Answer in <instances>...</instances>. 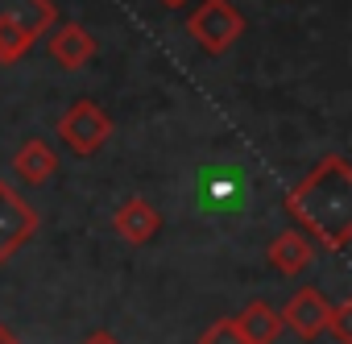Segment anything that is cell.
<instances>
[{
	"mask_svg": "<svg viewBox=\"0 0 352 344\" xmlns=\"http://www.w3.org/2000/svg\"><path fill=\"white\" fill-rule=\"evenodd\" d=\"M282 208L331 253L352 241V166L340 153H327L319 166L286 191Z\"/></svg>",
	"mask_w": 352,
	"mask_h": 344,
	"instance_id": "cell-1",
	"label": "cell"
},
{
	"mask_svg": "<svg viewBox=\"0 0 352 344\" xmlns=\"http://www.w3.org/2000/svg\"><path fill=\"white\" fill-rule=\"evenodd\" d=\"M54 30L50 0H0V63H17Z\"/></svg>",
	"mask_w": 352,
	"mask_h": 344,
	"instance_id": "cell-2",
	"label": "cell"
},
{
	"mask_svg": "<svg viewBox=\"0 0 352 344\" xmlns=\"http://www.w3.org/2000/svg\"><path fill=\"white\" fill-rule=\"evenodd\" d=\"M187 34L208 54H224L245 34V17H241V9L232 5V0H204V5L187 17Z\"/></svg>",
	"mask_w": 352,
	"mask_h": 344,
	"instance_id": "cell-3",
	"label": "cell"
},
{
	"mask_svg": "<svg viewBox=\"0 0 352 344\" xmlns=\"http://www.w3.org/2000/svg\"><path fill=\"white\" fill-rule=\"evenodd\" d=\"M108 137H112V120L96 100H75L58 120V141H67V149L79 158H91Z\"/></svg>",
	"mask_w": 352,
	"mask_h": 344,
	"instance_id": "cell-4",
	"label": "cell"
},
{
	"mask_svg": "<svg viewBox=\"0 0 352 344\" xmlns=\"http://www.w3.org/2000/svg\"><path fill=\"white\" fill-rule=\"evenodd\" d=\"M42 216L30 200H21V191L9 183V179H0V261H9L25 241H34Z\"/></svg>",
	"mask_w": 352,
	"mask_h": 344,
	"instance_id": "cell-5",
	"label": "cell"
},
{
	"mask_svg": "<svg viewBox=\"0 0 352 344\" xmlns=\"http://www.w3.org/2000/svg\"><path fill=\"white\" fill-rule=\"evenodd\" d=\"M278 315H282V327H290L294 336H302V340H319V332H327L331 303L323 299L319 286H302V290L290 294L286 311H278Z\"/></svg>",
	"mask_w": 352,
	"mask_h": 344,
	"instance_id": "cell-6",
	"label": "cell"
},
{
	"mask_svg": "<svg viewBox=\"0 0 352 344\" xmlns=\"http://www.w3.org/2000/svg\"><path fill=\"white\" fill-rule=\"evenodd\" d=\"M112 228H116V237H120V241H129V245H145V241H153V237H157L162 216H157V208H153L149 200L129 195V200L112 212Z\"/></svg>",
	"mask_w": 352,
	"mask_h": 344,
	"instance_id": "cell-7",
	"label": "cell"
},
{
	"mask_svg": "<svg viewBox=\"0 0 352 344\" xmlns=\"http://www.w3.org/2000/svg\"><path fill=\"white\" fill-rule=\"evenodd\" d=\"M46 50H50V58H54L58 67L79 71V67H87V63L96 58V38H91V30H83V25L71 21V25H58V30L50 34Z\"/></svg>",
	"mask_w": 352,
	"mask_h": 344,
	"instance_id": "cell-8",
	"label": "cell"
},
{
	"mask_svg": "<svg viewBox=\"0 0 352 344\" xmlns=\"http://www.w3.org/2000/svg\"><path fill=\"white\" fill-rule=\"evenodd\" d=\"M232 323H236V332H241L245 344H274V340L282 336V315H278L265 299L245 303L241 315H232Z\"/></svg>",
	"mask_w": 352,
	"mask_h": 344,
	"instance_id": "cell-9",
	"label": "cell"
},
{
	"mask_svg": "<svg viewBox=\"0 0 352 344\" xmlns=\"http://www.w3.org/2000/svg\"><path fill=\"white\" fill-rule=\"evenodd\" d=\"M265 257H270V266H274L278 274L294 278V274H302V270L311 266V241H307V233L286 228V233H278V237L270 241Z\"/></svg>",
	"mask_w": 352,
	"mask_h": 344,
	"instance_id": "cell-10",
	"label": "cell"
},
{
	"mask_svg": "<svg viewBox=\"0 0 352 344\" xmlns=\"http://www.w3.org/2000/svg\"><path fill=\"white\" fill-rule=\"evenodd\" d=\"M13 170L21 175V183L42 187V183H50V175H58V158H54V149H50L42 137H30V141L13 153Z\"/></svg>",
	"mask_w": 352,
	"mask_h": 344,
	"instance_id": "cell-11",
	"label": "cell"
},
{
	"mask_svg": "<svg viewBox=\"0 0 352 344\" xmlns=\"http://www.w3.org/2000/svg\"><path fill=\"white\" fill-rule=\"evenodd\" d=\"M199 344H245V340H241V332H236L232 319H216V323H208L199 332Z\"/></svg>",
	"mask_w": 352,
	"mask_h": 344,
	"instance_id": "cell-12",
	"label": "cell"
},
{
	"mask_svg": "<svg viewBox=\"0 0 352 344\" xmlns=\"http://www.w3.org/2000/svg\"><path fill=\"white\" fill-rule=\"evenodd\" d=\"M327 327L336 332V340H340V344H352V303H331Z\"/></svg>",
	"mask_w": 352,
	"mask_h": 344,
	"instance_id": "cell-13",
	"label": "cell"
},
{
	"mask_svg": "<svg viewBox=\"0 0 352 344\" xmlns=\"http://www.w3.org/2000/svg\"><path fill=\"white\" fill-rule=\"evenodd\" d=\"M79 344H120V340H116V336H112L108 327H96V332H87V336H83Z\"/></svg>",
	"mask_w": 352,
	"mask_h": 344,
	"instance_id": "cell-14",
	"label": "cell"
},
{
	"mask_svg": "<svg viewBox=\"0 0 352 344\" xmlns=\"http://www.w3.org/2000/svg\"><path fill=\"white\" fill-rule=\"evenodd\" d=\"M0 344H21V340H17V336H13V332L5 327V323H0Z\"/></svg>",
	"mask_w": 352,
	"mask_h": 344,
	"instance_id": "cell-15",
	"label": "cell"
},
{
	"mask_svg": "<svg viewBox=\"0 0 352 344\" xmlns=\"http://www.w3.org/2000/svg\"><path fill=\"white\" fill-rule=\"evenodd\" d=\"M162 5H166V9H183V5H187V0H162Z\"/></svg>",
	"mask_w": 352,
	"mask_h": 344,
	"instance_id": "cell-16",
	"label": "cell"
}]
</instances>
